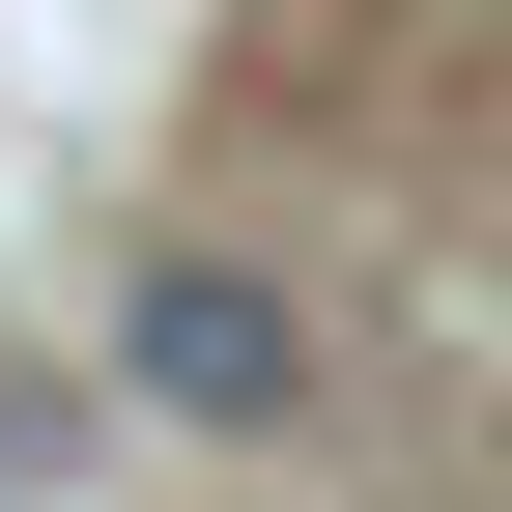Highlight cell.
<instances>
[{
  "label": "cell",
  "mask_w": 512,
  "mask_h": 512,
  "mask_svg": "<svg viewBox=\"0 0 512 512\" xmlns=\"http://www.w3.org/2000/svg\"><path fill=\"white\" fill-rule=\"evenodd\" d=\"M114 399H171V427H285V399H313V313L256 285V256H143V313H114Z\"/></svg>",
  "instance_id": "obj_1"
}]
</instances>
